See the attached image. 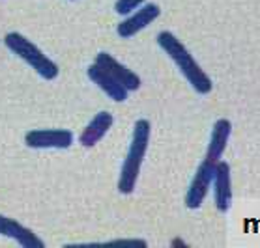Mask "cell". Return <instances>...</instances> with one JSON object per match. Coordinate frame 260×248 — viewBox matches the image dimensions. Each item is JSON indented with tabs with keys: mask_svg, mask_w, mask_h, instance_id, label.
Returning a JSON list of instances; mask_svg holds the SVG:
<instances>
[{
	"mask_svg": "<svg viewBox=\"0 0 260 248\" xmlns=\"http://www.w3.org/2000/svg\"><path fill=\"white\" fill-rule=\"evenodd\" d=\"M157 45H159L169 58L176 64V67L180 69L185 80L191 84V88L195 90L197 94L206 95L212 92L213 82L212 78L206 75V71L202 69L199 62L193 58V54L187 51V47L183 45L176 35L172 32H159L157 34Z\"/></svg>",
	"mask_w": 260,
	"mask_h": 248,
	"instance_id": "cell-1",
	"label": "cell"
},
{
	"mask_svg": "<svg viewBox=\"0 0 260 248\" xmlns=\"http://www.w3.org/2000/svg\"><path fill=\"white\" fill-rule=\"evenodd\" d=\"M150 133H152L150 121L144 118L137 119L133 125V133H131L129 148H127L118 177V190L122 194H131L135 190L137 179H139L142 162H144L148 151V144H150Z\"/></svg>",
	"mask_w": 260,
	"mask_h": 248,
	"instance_id": "cell-2",
	"label": "cell"
},
{
	"mask_svg": "<svg viewBox=\"0 0 260 248\" xmlns=\"http://www.w3.org/2000/svg\"><path fill=\"white\" fill-rule=\"evenodd\" d=\"M4 45H6L17 58L26 62L42 78L53 80V78L58 77V71H60L58 65L54 64L53 60L49 58L47 54L43 53L38 45H34L30 39H26L23 34H19V32H10V34H6Z\"/></svg>",
	"mask_w": 260,
	"mask_h": 248,
	"instance_id": "cell-3",
	"label": "cell"
},
{
	"mask_svg": "<svg viewBox=\"0 0 260 248\" xmlns=\"http://www.w3.org/2000/svg\"><path fill=\"white\" fill-rule=\"evenodd\" d=\"M215 160L204 159L197 168L195 176L191 179L189 189L185 192V207L187 209H199L204 203L208 192L212 189L213 174H215Z\"/></svg>",
	"mask_w": 260,
	"mask_h": 248,
	"instance_id": "cell-4",
	"label": "cell"
},
{
	"mask_svg": "<svg viewBox=\"0 0 260 248\" xmlns=\"http://www.w3.org/2000/svg\"><path fill=\"white\" fill-rule=\"evenodd\" d=\"M24 144L32 149H68L73 133L68 129H32L24 135Z\"/></svg>",
	"mask_w": 260,
	"mask_h": 248,
	"instance_id": "cell-5",
	"label": "cell"
},
{
	"mask_svg": "<svg viewBox=\"0 0 260 248\" xmlns=\"http://www.w3.org/2000/svg\"><path fill=\"white\" fill-rule=\"evenodd\" d=\"M159 15H161V10L157 4H146V6H141L137 12L129 13L122 23H118L116 32H118V35L120 37H124V39L133 37V35L139 34L141 30L150 26Z\"/></svg>",
	"mask_w": 260,
	"mask_h": 248,
	"instance_id": "cell-6",
	"label": "cell"
},
{
	"mask_svg": "<svg viewBox=\"0 0 260 248\" xmlns=\"http://www.w3.org/2000/svg\"><path fill=\"white\" fill-rule=\"evenodd\" d=\"M213 200L215 207L221 213L231 209L232 205V174L231 164L225 160H219L215 164V174H213Z\"/></svg>",
	"mask_w": 260,
	"mask_h": 248,
	"instance_id": "cell-7",
	"label": "cell"
},
{
	"mask_svg": "<svg viewBox=\"0 0 260 248\" xmlns=\"http://www.w3.org/2000/svg\"><path fill=\"white\" fill-rule=\"evenodd\" d=\"M94 62L98 65H101L105 71H109V73H111V75H113V77L127 90V92H135V90L141 88V77L137 75L135 71H131L129 67H125L122 62H118L113 54L98 53L95 54Z\"/></svg>",
	"mask_w": 260,
	"mask_h": 248,
	"instance_id": "cell-8",
	"label": "cell"
},
{
	"mask_svg": "<svg viewBox=\"0 0 260 248\" xmlns=\"http://www.w3.org/2000/svg\"><path fill=\"white\" fill-rule=\"evenodd\" d=\"M0 235L8 237L21 244L23 248H43L45 242L36 235L34 231L28 230L26 226H23L17 220L10 219L6 215H0Z\"/></svg>",
	"mask_w": 260,
	"mask_h": 248,
	"instance_id": "cell-9",
	"label": "cell"
},
{
	"mask_svg": "<svg viewBox=\"0 0 260 248\" xmlns=\"http://www.w3.org/2000/svg\"><path fill=\"white\" fill-rule=\"evenodd\" d=\"M86 75H88V78L98 86V88L103 90L113 101H116V103H124V101L127 99L129 92H127V90H125L124 86L109 73V71H105L101 65L95 64V62L92 65H88Z\"/></svg>",
	"mask_w": 260,
	"mask_h": 248,
	"instance_id": "cell-10",
	"label": "cell"
},
{
	"mask_svg": "<svg viewBox=\"0 0 260 248\" xmlns=\"http://www.w3.org/2000/svg\"><path fill=\"white\" fill-rule=\"evenodd\" d=\"M114 118L111 112H98L94 118L90 119L88 125L83 129V133L79 135V144L84 148H94L95 144L109 133V129L113 127Z\"/></svg>",
	"mask_w": 260,
	"mask_h": 248,
	"instance_id": "cell-11",
	"label": "cell"
},
{
	"mask_svg": "<svg viewBox=\"0 0 260 248\" xmlns=\"http://www.w3.org/2000/svg\"><path fill=\"white\" fill-rule=\"evenodd\" d=\"M231 135H232V123L225 118H219L217 121L213 123L210 144H208V149H206V159L219 162L221 157H223V153H225Z\"/></svg>",
	"mask_w": 260,
	"mask_h": 248,
	"instance_id": "cell-12",
	"label": "cell"
},
{
	"mask_svg": "<svg viewBox=\"0 0 260 248\" xmlns=\"http://www.w3.org/2000/svg\"><path fill=\"white\" fill-rule=\"evenodd\" d=\"M144 2H146V0H116L114 10H116V13H120V15H129V13H133L135 10H139Z\"/></svg>",
	"mask_w": 260,
	"mask_h": 248,
	"instance_id": "cell-13",
	"label": "cell"
}]
</instances>
